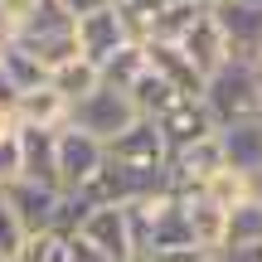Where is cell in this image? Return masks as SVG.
<instances>
[{
  "mask_svg": "<svg viewBox=\"0 0 262 262\" xmlns=\"http://www.w3.org/2000/svg\"><path fill=\"white\" fill-rule=\"evenodd\" d=\"M107 156L117 165L136 170V175H156V180H165V165H170V146H165V136H160V126L150 117H136L122 136H112L107 141Z\"/></svg>",
  "mask_w": 262,
  "mask_h": 262,
  "instance_id": "3957f363",
  "label": "cell"
},
{
  "mask_svg": "<svg viewBox=\"0 0 262 262\" xmlns=\"http://www.w3.org/2000/svg\"><path fill=\"white\" fill-rule=\"evenodd\" d=\"M34 5H39V0H0V10L10 15V25H19V19H25V15H29Z\"/></svg>",
  "mask_w": 262,
  "mask_h": 262,
  "instance_id": "1f68e13d",
  "label": "cell"
},
{
  "mask_svg": "<svg viewBox=\"0 0 262 262\" xmlns=\"http://www.w3.org/2000/svg\"><path fill=\"white\" fill-rule=\"evenodd\" d=\"M25 238H29V228L19 224V214L0 199V257L5 262H15L19 257V248H25Z\"/></svg>",
  "mask_w": 262,
  "mask_h": 262,
  "instance_id": "484cf974",
  "label": "cell"
},
{
  "mask_svg": "<svg viewBox=\"0 0 262 262\" xmlns=\"http://www.w3.org/2000/svg\"><path fill=\"white\" fill-rule=\"evenodd\" d=\"M19 180L34 185H58V150H54V131L49 126H19Z\"/></svg>",
  "mask_w": 262,
  "mask_h": 262,
  "instance_id": "4fadbf2b",
  "label": "cell"
},
{
  "mask_svg": "<svg viewBox=\"0 0 262 262\" xmlns=\"http://www.w3.org/2000/svg\"><path fill=\"white\" fill-rule=\"evenodd\" d=\"M219 25V34H224L228 44V58H238V63H257L262 54V5L257 0H224L219 10H209Z\"/></svg>",
  "mask_w": 262,
  "mask_h": 262,
  "instance_id": "52a82bcc",
  "label": "cell"
},
{
  "mask_svg": "<svg viewBox=\"0 0 262 262\" xmlns=\"http://www.w3.org/2000/svg\"><path fill=\"white\" fill-rule=\"evenodd\" d=\"M214 262H262V243H243V248H219Z\"/></svg>",
  "mask_w": 262,
  "mask_h": 262,
  "instance_id": "f546056e",
  "label": "cell"
},
{
  "mask_svg": "<svg viewBox=\"0 0 262 262\" xmlns=\"http://www.w3.org/2000/svg\"><path fill=\"white\" fill-rule=\"evenodd\" d=\"M15 126H19V122H15V112H10V107H0V136H10Z\"/></svg>",
  "mask_w": 262,
  "mask_h": 262,
  "instance_id": "836d02e7",
  "label": "cell"
},
{
  "mask_svg": "<svg viewBox=\"0 0 262 262\" xmlns=\"http://www.w3.org/2000/svg\"><path fill=\"white\" fill-rule=\"evenodd\" d=\"M126 97H131V107H136V117H150V122H156L165 107H175V102H180V93H175L170 83H160L150 68H146V73H141L136 83L126 88Z\"/></svg>",
  "mask_w": 262,
  "mask_h": 262,
  "instance_id": "ffe728a7",
  "label": "cell"
},
{
  "mask_svg": "<svg viewBox=\"0 0 262 262\" xmlns=\"http://www.w3.org/2000/svg\"><path fill=\"white\" fill-rule=\"evenodd\" d=\"M68 262H112V257H102L88 238H78V233H68Z\"/></svg>",
  "mask_w": 262,
  "mask_h": 262,
  "instance_id": "f1b7e54d",
  "label": "cell"
},
{
  "mask_svg": "<svg viewBox=\"0 0 262 262\" xmlns=\"http://www.w3.org/2000/svg\"><path fill=\"white\" fill-rule=\"evenodd\" d=\"M10 39H15V25H10V15H5V10H0V49H5Z\"/></svg>",
  "mask_w": 262,
  "mask_h": 262,
  "instance_id": "d6a6232c",
  "label": "cell"
},
{
  "mask_svg": "<svg viewBox=\"0 0 262 262\" xmlns=\"http://www.w3.org/2000/svg\"><path fill=\"white\" fill-rule=\"evenodd\" d=\"M224 224H228V209L224 204H214V199H204V194H189L185 199V233H189V243L204 248L209 257L224 248Z\"/></svg>",
  "mask_w": 262,
  "mask_h": 262,
  "instance_id": "5bb4252c",
  "label": "cell"
},
{
  "mask_svg": "<svg viewBox=\"0 0 262 262\" xmlns=\"http://www.w3.org/2000/svg\"><path fill=\"white\" fill-rule=\"evenodd\" d=\"M204 107L214 112L219 126L228 122H248V117H257V97H262V68L257 63H238V58H228L224 68H214V73L204 78Z\"/></svg>",
  "mask_w": 262,
  "mask_h": 262,
  "instance_id": "6da1fadb",
  "label": "cell"
},
{
  "mask_svg": "<svg viewBox=\"0 0 262 262\" xmlns=\"http://www.w3.org/2000/svg\"><path fill=\"white\" fill-rule=\"evenodd\" d=\"M0 73L15 83V93H29V88H39V83H49V68L39 63L34 54H29L19 39H10L5 49H0Z\"/></svg>",
  "mask_w": 262,
  "mask_h": 262,
  "instance_id": "e0dca14e",
  "label": "cell"
},
{
  "mask_svg": "<svg viewBox=\"0 0 262 262\" xmlns=\"http://www.w3.org/2000/svg\"><path fill=\"white\" fill-rule=\"evenodd\" d=\"M15 262H68V238L63 233H29Z\"/></svg>",
  "mask_w": 262,
  "mask_h": 262,
  "instance_id": "cb8c5ba5",
  "label": "cell"
},
{
  "mask_svg": "<svg viewBox=\"0 0 262 262\" xmlns=\"http://www.w3.org/2000/svg\"><path fill=\"white\" fill-rule=\"evenodd\" d=\"M131 262H214V257L194 243H165V248H136Z\"/></svg>",
  "mask_w": 262,
  "mask_h": 262,
  "instance_id": "d4e9b609",
  "label": "cell"
},
{
  "mask_svg": "<svg viewBox=\"0 0 262 262\" xmlns=\"http://www.w3.org/2000/svg\"><path fill=\"white\" fill-rule=\"evenodd\" d=\"M141 73H146V44H141V39H131V44H122V49H117V54H112V58L102 63V83L122 88V93H126L131 83H136Z\"/></svg>",
  "mask_w": 262,
  "mask_h": 262,
  "instance_id": "44dd1931",
  "label": "cell"
},
{
  "mask_svg": "<svg viewBox=\"0 0 262 262\" xmlns=\"http://www.w3.org/2000/svg\"><path fill=\"white\" fill-rule=\"evenodd\" d=\"M165 5H170V0H117V10L126 15V25H131L136 39L150 34V19H156V10H165Z\"/></svg>",
  "mask_w": 262,
  "mask_h": 262,
  "instance_id": "4316f807",
  "label": "cell"
},
{
  "mask_svg": "<svg viewBox=\"0 0 262 262\" xmlns=\"http://www.w3.org/2000/svg\"><path fill=\"white\" fill-rule=\"evenodd\" d=\"M156 126H160V136H165L170 156L194 146V141H204V136H219V122L204 107V97H180L175 107H165V112L156 117Z\"/></svg>",
  "mask_w": 262,
  "mask_h": 262,
  "instance_id": "30bf717a",
  "label": "cell"
},
{
  "mask_svg": "<svg viewBox=\"0 0 262 262\" xmlns=\"http://www.w3.org/2000/svg\"><path fill=\"white\" fill-rule=\"evenodd\" d=\"M126 219H131V238H136V248L189 243V233H185V199H180L170 185H160V189H150V194L131 199Z\"/></svg>",
  "mask_w": 262,
  "mask_h": 262,
  "instance_id": "7a4b0ae2",
  "label": "cell"
},
{
  "mask_svg": "<svg viewBox=\"0 0 262 262\" xmlns=\"http://www.w3.org/2000/svg\"><path fill=\"white\" fill-rule=\"evenodd\" d=\"M54 150H58V185L63 189H83L88 180L97 175V165L107 160V141L88 136L83 126L63 122L54 131Z\"/></svg>",
  "mask_w": 262,
  "mask_h": 262,
  "instance_id": "5b68a950",
  "label": "cell"
},
{
  "mask_svg": "<svg viewBox=\"0 0 262 262\" xmlns=\"http://www.w3.org/2000/svg\"><path fill=\"white\" fill-rule=\"evenodd\" d=\"M175 44L185 49L189 58H194V68H199L204 78L214 73V68L228 63V44H224V34H219V25H214V15H209V10H204V15H199L180 39H175Z\"/></svg>",
  "mask_w": 262,
  "mask_h": 262,
  "instance_id": "9a60e30c",
  "label": "cell"
},
{
  "mask_svg": "<svg viewBox=\"0 0 262 262\" xmlns=\"http://www.w3.org/2000/svg\"><path fill=\"white\" fill-rule=\"evenodd\" d=\"M141 44H146V68L160 83H170L180 97H199L204 93V73L194 68V58L180 44H170V39H141Z\"/></svg>",
  "mask_w": 262,
  "mask_h": 262,
  "instance_id": "8fae6325",
  "label": "cell"
},
{
  "mask_svg": "<svg viewBox=\"0 0 262 262\" xmlns=\"http://www.w3.org/2000/svg\"><path fill=\"white\" fill-rule=\"evenodd\" d=\"M219 146H224V165L228 170H243L248 180H262V122L257 117L219 126Z\"/></svg>",
  "mask_w": 262,
  "mask_h": 262,
  "instance_id": "7c38bea8",
  "label": "cell"
},
{
  "mask_svg": "<svg viewBox=\"0 0 262 262\" xmlns=\"http://www.w3.org/2000/svg\"><path fill=\"white\" fill-rule=\"evenodd\" d=\"M19 180V126L10 136H0V189Z\"/></svg>",
  "mask_w": 262,
  "mask_h": 262,
  "instance_id": "83f0119b",
  "label": "cell"
},
{
  "mask_svg": "<svg viewBox=\"0 0 262 262\" xmlns=\"http://www.w3.org/2000/svg\"><path fill=\"white\" fill-rule=\"evenodd\" d=\"M257 5H262V0H257Z\"/></svg>",
  "mask_w": 262,
  "mask_h": 262,
  "instance_id": "f35d334b",
  "label": "cell"
},
{
  "mask_svg": "<svg viewBox=\"0 0 262 262\" xmlns=\"http://www.w3.org/2000/svg\"><path fill=\"white\" fill-rule=\"evenodd\" d=\"M58 5L68 10V19H83V15H97V10L117 5V0H58Z\"/></svg>",
  "mask_w": 262,
  "mask_h": 262,
  "instance_id": "4dcf8cb0",
  "label": "cell"
},
{
  "mask_svg": "<svg viewBox=\"0 0 262 262\" xmlns=\"http://www.w3.org/2000/svg\"><path fill=\"white\" fill-rule=\"evenodd\" d=\"M49 83H54L58 93L68 97V107H73V102H83V97L102 83V73H97V63H88V58H68V63L49 68Z\"/></svg>",
  "mask_w": 262,
  "mask_h": 262,
  "instance_id": "d6986e66",
  "label": "cell"
},
{
  "mask_svg": "<svg viewBox=\"0 0 262 262\" xmlns=\"http://www.w3.org/2000/svg\"><path fill=\"white\" fill-rule=\"evenodd\" d=\"M73 39H78V58H88V63H97V73H102V63L117 54L122 44H131V25H126V15L117 5H107V10H97V15H83V19H73Z\"/></svg>",
  "mask_w": 262,
  "mask_h": 262,
  "instance_id": "8992f818",
  "label": "cell"
},
{
  "mask_svg": "<svg viewBox=\"0 0 262 262\" xmlns=\"http://www.w3.org/2000/svg\"><path fill=\"white\" fill-rule=\"evenodd\" d=\"M199 15H204V10H199L194 0H170L165 10H156V19H150V34H146V39H170V44H175V39L185 34Z\"/></svg>",
  "mask_w": 262,
  "mask_h": 262,
  "instance_id": "7402d4cb",
  "label": "cell"
},
{
  "mask_svg": "<svg viewBox=\"0 0 262 262\" xmlns=\"http://www.w3.org/2000/svg\"><path fill=\"white\" fill-rule=\"evenodd\" d=\"M257 122H262V97H257Z\"/></svg>",
  "mask_w": 262,
  "mask_h": 262,
  "instance_id": "d590c367",
  "label": "cell"
},
{
  "mask_svg": "<svg viewBox=\"0 0 262 262\" xmlns=\"http://www.w3.org/2000/svg\"><path fill=\"white\" fill-rule=\"evenodd\" d=\"M0 199L19 214V224H25L29 233H54L58 209H63V189L34 185V180H15V185H5V189H0Z\"/></svg>",
  "mask_w": 262,
  "mask_h": 262,
  "instance_id": "9c48e42d",
  "label": "cell"
},
{
  "mask_svg": "<svg viewBox=\"0 0 262 262\" xmlns=\"http://www.w3.org/2000/svg\"><path fill=\"white\" fill-rule=\"evenodd\" d=\"M257 68H262V54H257Z\"/></svg>",
  "mask_w": 262,
  "mask_h": 262,
  "instance_id": "8d00e7d4",
  "label": "cell"
},
{
  "mask_svg": "<svg viewBox=\"0 0 262 262\" xmlns=\"http://www.w3.org/2000/svg\"><path fill=\"white\" fill-rule=\"evenodd\" d=\"M68 97L58 93L54 83H39V88H29V93H19V102H15V122L19 126H49V131H58L68 122Z\"/></svg>",
  "mask_w": 262,
  "mask_h": 262,
  "instance_id": "2e32d148",
  "label": "cell"
},
{
  "mask_svg": "<svg viewBox=\"0 0 262 262\" xmlns=\"http://www.w3.org/2000/svg\"><path fill=\"white\" fill-rule=\"evenodd\" d=\"M243 243H262V194H248L228 209L224 248H243Z\"/></svg>",
  "mask_w": 262,
  "mask_h": 262,
  "instance_id": "ac0fdd59",
  "label": "cell"
},
{
  "mask_svg": "<svg viewBox=\"0 0 262 262\" xmlns=\"http://www.w3.org/2000/svg\"><path fill=\"white\" fill-rule=\"evenodd\" d=\"M68 122H73V126H83L88 136H97V141H112V136H122V131L136 122V107H131V97L122 93V88L97 83L93 93L83 97V102H73Z\"/></svg>",
  "mask_w": 262,
  "mask_h": 262,
  "instance_id": "277c9868",
  "label": "cell"
},
{
  "mask_svg": "<svg viewBox=\"0 0 262 262\" xmlns=\"http://www.w3.org/2000/svg\"><path fill=\"white\" fill-rule=\"evenodd\" d=\"M194 5H199V10H219L224 0H194Z\"/></svg>",
  "mask_w": 262,
  "mask_h": 262,
  "instance_id": "e575fe53",
  "label": "cell"
},
{
  "mask_svg": "<svg viewBox=\"0 0 262 262\" xmlns=\"http://www.w3.org/2000/svg\"><path fill=\"white\" fill-rule=\"evenodd\" d=\"M199 194H204V199H214V204H224V209H233L238 199L257 194V180H248L243 170H228V165H224V170H219V175L209 180L204 189H199Z\"/></svg>",
  "mask_w": 262,
  "mask_h": 262,
  "instance_id": "603a6c76",
  "label": "cell"
},
{
  "mask_svg": "<svg viewBox=\"0 0 262 262\" xmlns=\"http://www.w3.org/2000/svg\"><path fill=\"white\" fill-rule=\"evenodd\" d=\"M78 238H88L97 253L112 257V262H131V253H136L126 204H93L83 214V224H78Z\"/></svg>",
  "mask_w": 262,
  "mask_h": 262,
  "instance_id": "ba28073f",
  "label": "cell"
},
{
  "mask_svg": "<svg viewBox=\"0 0 262 262\" xmlns=\"http://www.w3.org/2000/svg\"><path fill=\"white\" fill-rule=\"evenodd\" d=\"M0 262H5V257H0Z\"/></svg>",
  "mask_w": 262,
  "mask_h": 262,
  "instance_id": "74e56055",
  "label": "cell"
}]
</instances>
